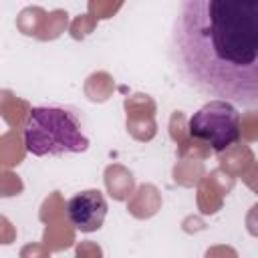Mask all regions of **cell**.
<instances>
[{
	"label": "cell",
	"instance_id": "3957f363",
	"mask_svg": "<svg viewBox=\"0 0 258 258\" xmlns=\"http://www.w3.org/2000/svg\"><path fill=\"white\" fill-rule=\"evenodd\" d=\"M240 113L232 103L212 99L189 117L187 131L214 151H226L240 141Z\"/></svg>",
	"mask_w": 258,
	"mask_h": 258
},
{
	"label": "cell",
	"instance_id": "7a4b0ae2",
	"mask_svg": "<svg viewBox=\"0 0 258 258\" xmlns=\"http://www.w3.org/2000/svg\"><path fill=\"white\" fill-rule=\"evenodd\" d=\"M22 137L26 151L36 157L83 153L89 149V137L83 131L79 115L60 105L32 107Z\"/></svg>",
	"mask_w": 258,
	"mask_h": 258
},
{
	"label": "cell",
	"instance_id": "6da1fadb",
	"mask_svg": "<svg viewBox=\"0 0 258 258\" xmlns=\"http://www.w3.org/2000/svg\"><path fill=\"white\" fill-rule=\"evenodd\" d=\"M171 56L196 91L258 105V0H185L171 28Z\"/></svg>",
	"mask_w": 258,
	"mask_h": 258
},
{
	"label": "cell",
	"instance_id": "277c9868",
	"mask_svg": "<svg viewBox=\"0 0 258 258\" xmlns=\"http://www.w3.org/2000/svg\"><path fill=\"white\" fill-rule=\"evenodd\" d=\"M107 200L99 189H85L69 198L67 216L69 222L83 234L97 232L107 218Z\"/></svg>",
	"mask_w": 258,
	"mask_h": 258
}]
</instances>
